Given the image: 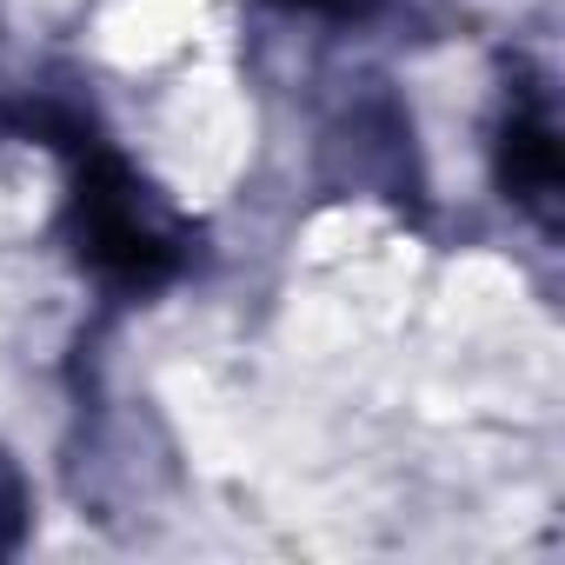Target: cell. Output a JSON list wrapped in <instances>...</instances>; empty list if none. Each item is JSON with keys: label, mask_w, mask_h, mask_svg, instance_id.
Here are the masks:
<instances>
[{"label": "cell", "mask_w": 565, "mask_h": 565, "mask_svg": "<svg viewBox=\"0 0 565 565\" xmlns=\"http://www.w3.org/2000/svg\"><path fill=\"white\" fill-rule=\"evenodd\" d=\"M0 127H14L54 153L61 167L54 233L74 273L107 307H153L180 279H193L206 253L193 213H180L173 193L114 140V127L100 120V107L81 87L47 81L34 94H14Z\"/></svg>", "instance_id": "obj_1"}, {"label": "cell", "mask_w": 565, "mask_h": 565, "mask_svg": "<svg viewBox=\"0 0 565 565\" xmlns=\"http://www.w3.org/2000/svg\"><path fill=\"white\" fill-rule=\"evenodd\" d=\"M320 180L333 193L386 200L399 213H426V160L413 134V107L393 81H353L340 107L320 120Z\"/></svg>", "instance_id": "obj_2"}, {"label": "cell", "mask_w": 565, "mask_h": 565, "mask_svg": "<svg viewBox=\"0 0 565 565\" xmlns=\"http://www.w3.org/2000/svg\"><path fill=\"white\" fill-rule=\"evenodd\" d=\"M486 167H492L499 200L552 239L558 200H565L558 100H552V74L525 54H512L499 67V94H492V120H486Z\"/></svg>", "instance_id": "obj_3"}, {"label": "cell", "mask_w": 565, "mask_h": 565, "mask_svg": "<svg viewBox=\"0 0 565 565\" xmlns=\"http://www.w3.org/2000/svg\"><path fill=\"white\" fill-rule=\"evenodd\" d=\"M259 8L287 14V21H313V28H380L419 0H259Z\"/></svg>", "instance_id": "obj_4"}, {"label": "cell", "mask_w": 565, "mask_h": 565, "mask_svg": "<svg viewBox=\"0 0 565 565\" xmlns=\"http://www.w3.org/2000/svg\"><path fill=\"white\" fill-rule=\"evenodd\" d=\"M34 532V492H28V472L21 459L0 446V558H14Z\"/></svg>", "instance_id": "obj_5"}, {"label": "cell", "mask_w": 565, "mask_h": 565, "mask_svg": "<svg viewBox=\"0 0 565 565\" xmlns=\"http://www.w3.org/2000/svg\"><path fill=\"white\" fill-rule=\"evenodd\" d=\"M0 114H8V100H0Z\"/></svg>", "instance_id": "obj_6"}]
</instances>
